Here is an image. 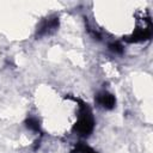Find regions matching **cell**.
<instances>
[{"instance_id": "obj_1", "label": "cell", "mask_w": 153, "mask_h": 153, "mask_svg": "<svg viewBox=\"0 0 153 153\" xmlns=\"http://www.w3.org/2000/svg\"><path fill=\"white\" fill-rule=\"evenodd\" d=\"M75 102H78L80 105V109H79V120L76 121V123L74 124L73 127V130L75 133H78L79 135L81 136H87L92 133L93 130V127H94V120H93V116H92V111L90 109V106L81 102L80 99H76V98H73Z\"/></svg>"}, {"instance_id": "obj_2", "label": "cell", "mask_w": 153, "mask_h": 153, "mask_svg": "<svg viewBox=\"0 0 153 153\" xmlns=\"http://www.w3.org/2000/svg\"><path fill=\"white\" fill-rule=\"evenodd\" d=\"M59 27V18L57 17H50L44 19L37 27L36 31V37H42L45 35H49L54 32Z\"/></svg>"}, {"instance_id": "obj_3", "label": "cell", "mask_w": 153, "mask_h": 153, "mask_svg": "<svg viewBox=\"0 0 153 153\" xmlns=\"http://www.w3.org/2000/svg\"><path fill=\"white\" fill-rule=\"evenodd\" d=\"M97 103L99 104V105H102L104 109H112L114 106H115V104H116V100H115V97L111 94V93H109V92H106V91H102V92H99L98 94H97Z\"/></svg>"}, {"instance_id": "obj_4", "label": "cell", "mask_w": 153, "mask_h": 153, "mask_svg": "<svg viewBox=\"0 0 153 153\" xmlns=\"http://www.w3.org/2000/svg\"><path fill=\"white\" fill-rule=\"evenodd\" d=\"M151 37V29H137L131 36L126 37V41L129 43L133 42H141V41H146Z\"/></svg>"}, {"instance_id": "obj_5", "label": "cell", "mask_w": 153, "mask_h": 153, "mask_svg": "<svg viewBox=\"0 0 153 153\" xmlns=\"http://www.w3.org/2000/svg\"><path fill=\"white\" fill-rule=\"evenodd\" d=\"M72 153H97L94 149H92L90 146H87L84 142H78L75 145V149Z\"/></svg>"}, {"instance_id": "obj_6", "label": "cell", "mask_w": 153, "mask_h": 153, "mask_svg": "<svg viewBox=\"0 0 153 153\" xmlns=\"http://www.w3.org/2000/svg\"><path fill=\"white\" fill-rule=\"evenodd\" d=\"M25 126H26V128H29L31 130H35V131H38L39 130V122L35 117H29L25 121Z\"/></svg>"}, {"instance_id": "obj_7", "label": "cell", "mask_w": 153, "mask_h": 153, "mask_svg": "<svg viewBox=\"0 0 153 153\" xmlns=\"http://www.w3.org/2000/svg\"><path fill=\"white\" fill-rule=\"evenodd\" d=\"M109 49H110L112 53H115V54H122V53H123V47H122V44L118 43V42H112V43H110V44H109Z\"/></svg>"}]
</instances>
